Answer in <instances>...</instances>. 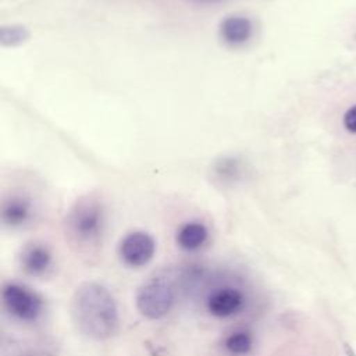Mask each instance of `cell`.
Masks as SVG:
<instances>
[{
  "label": "cell",
  "instance_id": "obj_1",
  "mask_svg": "<svg viewBox=\"0 0 356 356\" xmlns=\"http://www.w3.org/2000/svg\"><path fill=\"white\" fill-rule=\"evenodd\" d=\"M71 317L82 335L103 341L110 338L118 327L117 302L104 285L85 281L72 293Z\"/></svg>",
  "mask_w": 356,
  "mask_h": 356
},
{
  "label": "cell",
  "instance_id": "obj_2",
  "mask_svg": "<svg viewBox=\"0 0 356 356\" xmlns=\"http://www.w3.org/2000/svg\"><path fill=\"white\" fill-rule=\"evenodd\" d=\"M106 214L102 203L93 197L79 199L65 216V234L79 250L96 248L103 236Z\"/></svg>",
  "mask_w": 356,
  "mask_h": 356
},
{
  "label": "cell",
  "instance_id": "obj_3",
  "mask_svg": "<svg viewBox=\"0 0 356 356\" xmlns=\"http://www.w3.org/2000/svg\"><path fill=\"white\" fill-rule=\"evenodd\" d=\"M177 298V282L172 277L157 274L147 278L136 291V309L150 320L164 317L174 306Z\"/></svg>",
  "mask_w": 356,
  "mask_h": 356
},
{
  "label": "cell",
  "instance_id": "obj_4",
  "mask_svg": "<svg viewBox=\"0 0 356 356\" xmlns=\"http://www.w3.org/2000/svg\"><path fill=\"white\" fill-rule=\"evenodd\" d=\"M1 300L6 312L18 321L33 323L43 313L42 296L19 282H6L1 289Z\"/></svg>",
  "mask_w": 356,
  "mask_h": 356
},
{
  "label": "cell",
  "instance_id": "obj_5",
  "mask_svg": "<svg viewBox=\"0 0 356 356\" xmlns=\"http://www.w3.org/2000/svg\"><path fill=\"white\" fill-rule=\"evenodd\" d=\"M245 293L239 286L232 284H217L207 291L204 306L211 316L227 318L239 313L245 306Z\"/></svg>",
  "mask_w": 356,
  "mask_h": 356
},
{
  "label": "cell",
  "instance_id": "obj_6",
  "mask_svg": "<svg viewBox=\"0 0 356 356\" xmlns=\"http://www.w3.org/2000/svg\"><path fill=\"white\" fill-rule=\"evenodd\" d=\"M156 252L153 236L145 231H134L125 235L118 246L122 261L131 267H142L147 264Z\"/></svg>",
  "mask_w": 356,
  "mask_h": 356
},
{
  "label": "cell",
  "instance_id": "obj_7",
  "mask_svg": "<svg viewBox=\"0 0 356 356\" xmlns=\"http://www.w3.org/2000/svg\"><path fill=\"white\" fill-rule=\"evenodd\" d=\"M21 270L32 277H40L49 271L53 264V253L47 245L32 241L22 246L18 254Z\"/></svg>",
  "mask_w": 356,
  "mask_h": 356
},
{
  "label": "cell",
  "instance_id": "obj_8",
  "mask_svg": "<svg viewBox=\"0 0 356 356\" xmlns=\"http://www.w3.org/2000/svg\"><path fill=\"white\" fill-rule=\"evenodd\" d=\"M32 203L26 197L10 196L1 204V222L8 228H19L32 218Z\"/></svg>",
  "mask_w": 356,
  "mask_h": 356
},
{
  "label": "cell",
  "instance_id": "obj_9",
  "mask_svg": "<svg viewBox=\"0 0 356 356\" xmlns=\"http://www.w3.org/2000/svg\"><path fill=\"white\" fill-rule=\"evenodd\" d=\"M252 22L242 15H231L221 21L220 36L228 44H242L252 36Z\"/></svg>",
  "mask_w": 356,
  "mask_h": 356
},
{
  "label": "cell",
  "instance_id": "obj_10",
  "mask_svg": "<svg viewBox=\"0 0 356 356\" xmlns=\"http://www.w3.org/2000/svg\"><path fill=\"white\" fill-rule=\"evenodd\" d=\"M209 238V231L204 224L197 221H189L182 224L175 235L177 245L188 252L200 249Z\"/></svg>",
  "mask_w": 356,
  "mask_h": 356
},
{
  "label": "cell",
  "instance_id": "obj_11",
  "mask_svg": "<svg viewBox=\"0 0 356 356\" xmlns=\"http://www.w3.org/2000/svg\"><path fill=\"white\" fill-rule=\"evenodd\" d=\"M253 335L246 330H235L224 338V349L232 356H246L253 348Z\"/></svg>",
  "mask_w": 356,
  "mask_h": 356
},
{
  "label": "cell",
  "instance_id": "obj_12",
  "mask_svg": "<svg viewBox=\"0 0 356 356\" xmlns=\"http://www.w3.org/2000/svg\"><path fill=\"white\" fill-rule=\"evenodd\" d=\"M29 38V31L22 25H3L0 28V43L4 47H14Z\"/></svg>",
  "mask_w": 356,
  "mask_h": 356
},
{
  "label": "cell",
  "instance_id": "obj_13",
  "mask_svg": "<svg viewBox=\"0 0 356 356\" xmlns=\"http://www.w3.org/2000/svg\"><path fill=\"white\" fill-rule=\"evenodd\" d=\"M343 127L350 134H356V104L349 107L345 114H343Z\"/></svg>",
  "mask_w": 356,
  "mask_h": 356
},
{
  "label": "cell",
  "instance_id": "obj_14",
  "mask_svg": "<svg viewBox=\"0 0 356 356\" xmlns=\"http://www.w3.org/2000/svg\"><path fill=\"white\" fill-rule=\"evenodd\" d=\"M189 3H193V4H213V3H218L221 0H186Z\"/></svg>",
  "mask_w": 356,
  "mask_h": 356
}]
</instances>
